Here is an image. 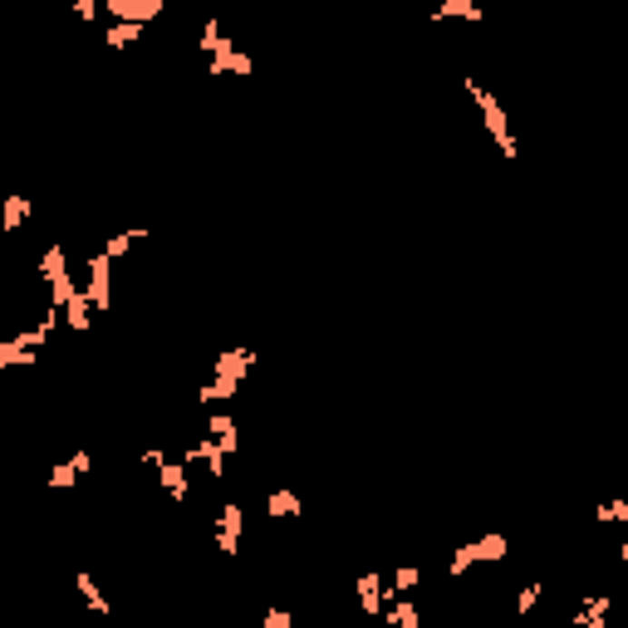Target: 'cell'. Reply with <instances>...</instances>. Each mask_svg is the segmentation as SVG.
Masks as SVG:
<instances>
[{
    "label": "cell",
    "instance_id": "6da1fadb",
    "mask_svg": "<svg viewBox=\"0 0 628 628\" xmlns=\"http://www.w3.org/2000/svg\"><path fill=\"white\" fill-rule=\"evenodd\" d=\"M462 89H466V99L476 103L481 128L491 132L496 152H501V157H521V138H515V128H511V113H505V103L486 89V83H476V79H462Z\"/></svg>",
    "mask_w": 628,
    "mask_h": 628
},
{
    "label": "cell",
    "instance_id": "7a4b0ae2",
    "mask_svg": "<svg viewBox=\"0 0 628 628\" xmlns=\"http://www.w3.org/2000/svg\"><path fill=\"white\" fill-rule=\"evenodd\" d=\"M54 339V329L34 324V329H20V334H5L0 339V368H34L40 364V348Z\"/></svg>",
    "mask_w": 628,
    "mask_h": 628
},
{
    "label": "cell",
    "instance_id": "3957f363",
    "mask_svg": "<svg viewBox=\"0 0 628 628\" xmlns=\"http://www.w3.org/2000/svg\"><path fill=\"white\" fill-rule=\"evenodd\" d=\"M83 295H89L93 314L113 309V260H108L103 250H93V256L83 260Z\"/></svg>",
    "mask_w": 628,
    "mask_h": 628
},
{
    "label": "cell",
    "instance_id": "277c9868",
    "mask_svg": "<svg viewBox=\"0 0 628 628\" xmlns=\"http://www.w3.org/2000/svg\"><path fill=\"white\" fill-rule=\"evenodd\" d=\"M182 462H187L191 471H197V466H207V476H211V481H221V476H226V462H231V456H226L221 446H216V437H207V432H197V437L187 442Z\"/></svg>",
    "mask_w": 628,
    "mask_h": 628
},
{
    "label": "cell",
    "instance_id": "5b68a950",
    "mask_svg": "<svg viewBox=\"0 0 628 628\" xmlns=\"http://www.w3.org/2000/svg\"><path fill=\"white\" fill-rule=\"evenodd\" d=\"M216 550L221 554H236L240 550V540H246V511H240L236 501H226V505H216Z\"/></svg>",
    "mask_w": 628,
    "mask_h": 628
},
{
    "label": "cell",
    "instance_id": "8992f818",
    "mask_svg": "<svg viewBox=\"0 0 628 628\" xmlns=\"http://www.w3.org/2000/svg\"><path fill=\"white\" fill-rule=\"evenodd\" d=\"M108 20H132V25H152L162 15L167 0H99Z\"/></svg>",
    "mask_w": 628,
    "mask_h": 628
},
{
    "label": "cell",
    "instance_id": "52a82bcc",
    "mask_svg": "<svg viewBox=\"0 0 628 628\" xmlns=\"http://www.w3.org/2000/svg\"><path fill=\"white\" fill-rule=\"evenodd\" d=\"M157 486L167 491V501L182 505L191 496V466L187 462H172V456H162V462H157Z\"/></svg>",
    "mask_w": 628,
    "mask_h": 628
},
{
    "label": "cell",
    "instance_id": "ba28073f",
    "mask_svg": "<svg viewBox=\"0 0 628 628\" xmlns=\"http://www.w3.org/2000/svg\"><path fill=\"white\" fill-rule=\"evenodd\" d=\"M226 74L250 79V74H256V59H250L246 50H236V44H226L221 54H211V59H207V79H226Z\"/></svg>",
    "mask_w": 628,
    "mask_h": 628
},
{
    "label": "cell",
    "instance_id": "9c48e42d",
    "mask_svg": "<svg viewBox=\"0 0 628 628\" xmlns=\"http://www.w3.org/2000/svg\"><path fill=\"white\" fill-rule=\"evenodd\" d=\"M250 368H256V348H246V344H236V348H226V354H216V358H211V373H216V378H236V383H246V378H250Z\"/></svg>",
    "mask_w": 628,
    "mask_h": 628
},
{
    "label": "cell",
    "instance_id": "30bf717a",
    "mask_svg": "<svg viewBox=\"0 0 628 628\" xmlns=\"http://www.w3.org/2000/svg\"><path fill=\"white\" fill-rule=\"evenodd\" d=\"M354 599H358V609H364L368 619H378V613H383V603H388V589H383V574H378V570H364V574H354Z\"/></svg>",
    "mask_w": 628,
    "mask_h": 628
},
{
    "label": "cell",
    "instance_id": "8fae6325",
    "mask_svg": "<svg viewBox=\"0 0 628 628\" xmlns=\"http://www.w3.org/2000/svg\"><path fill=\"white\" fill-rule=\"evenodd\" d=\"M34 216V201L20 197V191H10V197H0V236H15L20 226H25Z\"/></svg>",
    "mask_w": 628,
    "mask_h": 628
},
{
    "label": "cell",
    "instance_id": "7c38bea8",
    "mask_svg": "<svg viewBox=\"0 0 628 628\" xmlns=\"http://www.w3.org/2000/svg\"><path fill=\"white\" fill-rule=\"evenodd\" d=\"M299 511H305V501H299L295 486H275L270 496H265V515H270V521H295Z\"/></svg>",
    "mask_w": 628,
    "mask_h": 628
},
{
    "label": "cell",
    "instance_id": "4fadbf2b",
    "mask_svg": "<svg viewBox=\"0 0 628 628\" xmlns=\"http://www.w3.org/2000/svg\"><path fill=\"white\" fill-rule=\"evenodd\" d=\"M388 628H422V613H417V603L407 599V594H393L388 603H383V613H378Z\"/></svg>",
    "mask_w": 628,
    "mask_h": 628
},
{
    "label": "cell",
    "instance_id": "5bb4252c",
    "mask_svg": "<svg viewBox=\"0 0 628 628\" xmlns=\"http://www.w3.org/2000/svg\"><path fill=\"white\" fill-rule=\"evenodd\" d=\"M64 275H74L69 270V250H64V240H50V246L40 250V280L54 285V280H64Z\"/></svg>",
    "mask_w": 628,
    "mask_h": 628
},
{
    "label": "cell",
    "instance_id": "9a60e30c",
    "mask_svg": "<svg viewBox=\"0 0 628 628\" xmlns=\"http://www.w3.org/2000/svg\"><path fill=\"white\" fill-rule=\"evenodd\" d=\"M471 550H476V564H501L511 554V535L505 530H486V535L471 540Z\"/></svg>",
    "mask_w": 628,
    "mask_h": 628
},
{
    "label": "cell",
    "instance_id": "2e32d148",
    "mask_svg": "<svg viewBox=\"0 0 628 628\" xmlns=\"http://www.w3.org/2000/svg\"><path fill=\"white\" fill-rule=\"evenodd\" d=\"M432 20H466V25H481L486 10H481V0H437V5H432Z\"/></svg>",
    "mask_w": 628,
    "mask_h": 628
},
{
    "label": "cell",
    "instance_id": "e0dca14e",
    "mask_svg": "<svg viewBox=\"0 0 628 628\" xmlns=\"http://www.w3.org/2000/svg\"><path fill=\"white\" fill-rule=\"evenodd\" d=\"M64 324H69L74 334H89V329H93V305H89V295H83V285L64 299Z\"/></svg>",
    "mask_w": 628,
    "mask_h": 628
},
{
    "label": "cell",
    "instance_id": "ac0fdd59",
    "mask_svg": "<svg viewBox=\"0 0 628 628\" xmlns=\"http://www.w3.org/2000/svg\"><path fill=\"white\" fill-rule=\"evenodd\" d=\"M574 628H609V594H589L584 603L574 609Z\"/></svg>",
    "mask_w": 628,
    "mask_h": 628
},
{
    "label": "cell",
    "instance_id": "d6986e66",
    "mask_svg": "<svg viewBox=\"0 0 628 628\" xmlns=\"http://www.w3.org/2000/svg\"><path fill=\"white\" fill-rule=\"evenodd\" d=\"M74 589H79V599L89 603V609L99 613V619H108V613H113V603H108V594L99 589V579H93L89 570H79V574H74Z\"/></svg>",
    "mask_w": 628,
    "mask_h": 628
},
{
    "label": "cell",
    "instance_id": "ffe728a7",
    "mask_svg": "<svg viewBox=\"0 0 628 628\" xmlns=\"http://www.w3.org/2000/svg\"><path fill=\"white\" fill-rule=\"evenodd\" d=\"M236 393H240V383H236V378H216V373H211V378H207V383H201V388H197V403H201V407H216V403H236Z\"/></svg>",
    "mask_w": 628,
    "mask_h": 628
},
{
    "label": "cell",
    "instance_id": "44dd1931",
    "mask_svg": "<svg viewBox=\"0 0 628 628\" xmlns=\"http://www.w3.org/2000/svg\"><path fill=\"white\" fill-rule=\"evenodd\" d=\"M142 236H152V231H148V226H128V231H113V236H108V240H103V246H99V250H103V256H108V260H123V256H128V250H132V246H138V240H142Z\"/></svg>",
    "mask_w": 628,
    "mask_h": 628
},
{
    "label": "cell",
    "instance_id": "7402d4cb",
    "mask_svg": "<svg viewBox=\"0 0 628 628\" xmlns=\"http://www.w3.org/2000/svg\"><path fill=\"white\" fill-rule=\"evenodd\" d=\"M226 44H236V40H226L221 20H216V15H207V20H201V30H197V50H201V54L211 59V54H221Z\"/></svg>",
    "mask_w": 628,
    "mask_h": 628
},
{
    "label": "cell",
    "instance_id": "603a6c76",
    "mask_svg": "<svg viewBox=\"0 0 628 628\" xmlns=\"http://www.w3.org/2000/svg\"><path fill=\"white\" fill-rule=\"evenodd\" d=\"M142 30H148V25H132V20H108V25H103V44H108V50H128Z\"/></svg>",
    "mask_w": 628,
    "mask_h": 628
},
{
    "label": "cell",
    "instance_id": "cb8c5ba5",
    "mask_svg": "<svg viewBox=\"0 0 628 628\" xmlns=\"http://www.w3.org/2000/svg\"><path fill=\"white\" fill-rule=\"evenodd\" d=\"M417 584H422V570H417V564H397V570H393L388 579H383V589H388V599H393V594H413Z\"/></svg>",
    "mask_w": 628,
    "mask_h": 628
},
{
    "label": "cell",
    "instance_id": "d4e9b609",
    "mask_svg": "<svg viewBox=\"0 0 628 628\" xmlns=\"http://www.w3.org/2000/svg\"><path fill=\"white\" fill-rule=\"evenodd\" d=\"M594 521H599V525H628V501H623V496L599 501V505H594Z\"/></svg>",
    "mask_w": 628,
    "mask_h": 628
},
{
    "label": "cell",
    "instance_id": "484cf974",
    "mask_svg": "<svg viewBox=\"0 0 628 628\" xmlns=\"http://www.w3.org/2000/svg\"><path fill=\"white\" fill-rule=\"evenodd\" d=\"M44 486H50V491H69V486H79V471L69 466V456H64V462H54V466H50V476H44Z\"/></svg>",
    "mask_w": 628,
    "mask_h": 628
},
{
    "label": "cell",
    "instance_id": "4316f807",
    "mask_svg": "<svg viewBox=\"0 0 628 628\" xmlns=\"http://www.w3.org/2000/svg\"><path fill=\"white\" fill-rule=\"evenodd\" d=\"M471 564H476V550H471V540H466V545H456L452 560H446V579H462Z\"/></svg>",
    "mask_w": 628,
    "mask_h": 628
},
{
    "label": "cell",
    "instance_id": "83f0119b",
    "mask_svg": "<svg viewBox=\"0 0 628 628\" xmlns=\"http://www.w3.org/2000/svg\"><path fill=\"white\" fill-rule=\"evenodd\" d=\"M540 594H545V584H540V579H530V584H521V594H515V613H521V619H525V613L540 603Z\"/></svg>",
    "mask_w": 628,
    "mask_h": 628
},
{
    "label": "cell",
    "instance_id": "f1b7e54d",
    "mask_svg": "<svg viewBox=\"0 0 628 628\" xmlns=\"http://www.w3.org/2000/svg\"><path fill=\"white\" fill-rule=\"evenodd\" d=\"M231 432H240L231 413H207V437H231Z\"/></svg>",
    "mask_w": 628,
    "mask_h": 628
},
{
    "label": "cell",
    "instance_id": "f546056e",
    "mask_svg": "<svg viewBox=\"0 0 628 628\" xmlns=\"http://www.w3.org/2000/svg\"><path fill=\"white\" fill-rule=\"evenodd\" d=\"M69 10L79 15V25H93V20L103 15V5H99V0H69Z\"/></svg>",
    "mask_w": 628,
    "mask_h": 628
},
{
    "label": "cell",
    "instance_id": "4dcf8cb0",
    "mask_svg": "<svg viewBox=\"0 0 628 628\" xmlns=\"http://www.w3.org/2000/svg\"><path fill=\"white\" fill-rule=\"evenodd\" d=\"M260 628H295V613H289V609H265Z\"/></svg>",
    "mask_w": 628,
    "mask_h": 628
},
{
    "label": "cell",
    "instance_id": "1f68e13d",
    "mask_svg": "<svg viewBox=\"0 0 628 628\" xmlns=\"http://www.w3.org/2000/svg\"><path fill=\"white\" fill-rule=\"evenodd\" d=\"M69 466H74L79 476H83V471L93 466V452H89V446H79V452H69Z\"/></svg>",
    "mask_w": 628,
    "mask_h": 628
},
{
    "label": "cell",
    "instance_id": "d6a6232c",
    "mask_svg": "<svg viewBox=\"0 0 628 628\" xmlns=\"http://www.w3.org/2000/svg\"><path fill=\"white\" fill-rule=\"evenodd\" d=\"M162 456H167L162 446H142V452H138V462H142V466H157V462H162Z\"/></svg>",
    "mask_w": 628,
    "mask_h": 628
},
{
    "label": "cell",
    "instance_id": "836d02e7",
    "mask_svg": "<svg viewBox=\"0 0 628 628\" xmlns=\"http://www.w3.org/2000/svg\"><path fill=\"white\" fill-rule=\"evenodd\" d=\"M216 5H240V0H216Z\"/></svg>",
    "mask_w": 628,
    "mask_h": 628
}]
</instances>
